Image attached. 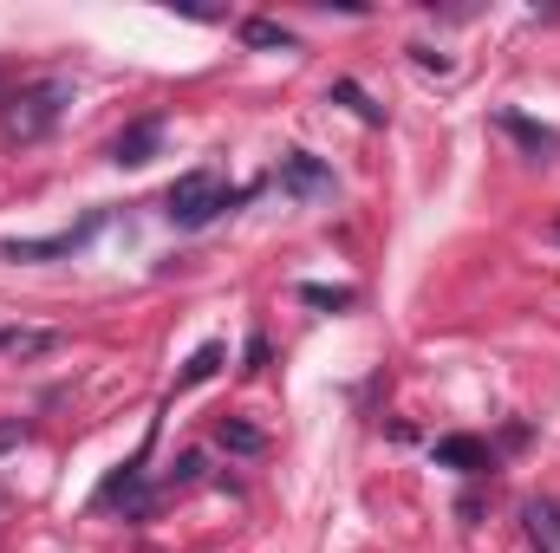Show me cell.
Instances as JSON below:
<instances>
[{
  "label": "cell",
  "instance_id": "5b68a950",
  "mask_svg": "<svg viewBox=\"0 0 560 553\" xmlns=\"http://www.w3.org/2000/svg\"><path fill=\"white\" fill-rule=\"evenodd\" d=\"M275 183H280V196H293V202H332V196H339V176H332L319 156H306V150H287V156H280Z\"/></svg>",
  "mask_w": 560,
  "mask_h": 553
},
{
  "label": "cell",
  "instance_id": "9a60e30c",
  "mask_svg": "<svg viewBox=\"0 0 560 553\" xmlns=\"http://www.w3.org/2000/svg\"><path fill=\"white\" fill-rule=\"evenodd\" d=\"M300 299L319 306V313H346V306H359L352 286H326V280H300Z\"/></svg>",
  "mask_w": 560,
  "mask_h": 553
},
{
  "label": "cell",
  "instance_id": "7a4b0ae2",
  "mask_svg": "<svg viewBox=\"0 0 560 553\" xmlns=\"http://www.w3.org/2000/svg\"><path fill=\"white\" fill-rule=\"evenodd\" d=\"M66 105H72V79H33V85L0 98V131H7V143H39L52 138Z\"/></svg>",
  "mask_w": 560,
  "mask_h": 553
},
{
  "label": "cell",
  "instance_id": "e0dca14e",
  "mask_svg": "<svg viewBox=\"0 0 560 553\" xmlns=\"http://www.w3.org/2000/svg\"><path fill=\"white\" fill-rule=\"evenodd\" d=\"M242 372H248V378H255V372H268V339H261V332L242 345Z\"/></svg>",
  "mask_w": 560,
  "mask_h": 553
},
{
  "label": "cell",
  "instance_id": "30bf717a",
  "mask_svg": "<svg viewBox=\"0 0 560 553\" xmlns=\"http://www.w3.org/2000/svg\"><path fill=\"white\" fill-rule=\"evenodd\" d=\"M326 98H332V105H346V111H352L359 125H372V131L385 125V105H378V98H372L359 79H332V92H326Z\"/></svg>",
  "mask_w": 560,
  "mask_h": 553
},
{
  "label": "cell",
  "instance_id": "44dd1931",
  "mask_svg": "<svg viewBox=\"0 0 560 553\" xmlns=\"http://www.w3.org/2000/svg\"><path fill=\"white\" fill-rule=\"evenodd\" d=\"M555 242H560V222H555Z\"/></svg>",
  "mask_w": 560,
  "mask_h": 553
},
{
  "label": "cell",
  "instance_id": "9c48e42d",
  "mask_svg": "<svg viewBox=\"0 0 560 553\" xmlns=\"http://www.w3.org/2000/svg\"><path fill=\"white\" fill-rule=\"evenodd\" d=\"M522 521H528V541H535V553H560V502H528L522 508Z\"/></svg>",
  "mask_w": 560,
  "mask_h": 553
},
{
  "label": "cell",
  "instance_id": "4fadbf2b",
  "mask_svg": "<svg viewBox=\"0 0 560 553\" xmlns=\"http://www.w3.org/2000/svg\"><path fill=\"white\" fill-rule=\"evenodd\" d=\"M215 443L235 449V456H261V449H268V436H261L255 423H242V416H215Z\"/></svg>",
  "mask_w": 560,
  "mask_h": 553
},
{
  "label": "cell",
  "instance_id": "d6986e66",
  "mask_svg": "<svg viewBox=\"0 0 560 553\" xmlns=\"http://www.w3.org/2000/svg\"><path fill=\"white\" fill-rule=\"evenodd\" d=\"M20 436H26V423H20V416H7V423H0V449H13Z\"/></svg>",
  "mask_w": 560,
  "mask_h": 553
},
{
  "label": "cell",
  "instance_id": "ac0fdd59",
  "mask_svg": "<svg viewBox=\"0 0 560 553\" xmlns=\"http://www.w3.org/2000/svg\"><path fill=\"white\" fill-rule=\"evenodd\" d=\"M411 59H418L423 72H450V59H443V52H430V46H411Z\"/></svg>",
  "mask_w": 560,
  "mask_h": 553
},
{
  "label": "cell",
  "instance_id": "7c38bea8",
  "mask_svg": "<svg viewBox=\"0 0 560 553\" xmlns=\"http://www.w3.org/2000/svg\"><path fill=\"white\" fill-rule=\"evenodd\" d=\"M52 345H59L52 326H0V352H13V358H39Z\"/></svg>",
  "mask_w": 560,
  "mask_h": 553
},
{
  "label": "cell",
  "instance_id": "8992f818",
  "mask_svg": "<svg viewBox=\"0 0 560 553\" xmlns=\"http://www.w3.org/2000/svg\"><path fill=\"white\" fill-rule=\"evenodd\" d=\"M436 469H463V475H489L495 469V449L482 436H436Z\"/></svg>",
  "mask_w": 560,
  "mask_h": 553
},
{
  "label": "cell",
  "instance_id": "ba28073f",
  "mask_svg": "<svg viewBox=\"0 0 560 553\" xmlns=\"http://www.w3.org/2000/svg\"><path fill=\"white\" fill-rule=\"evenodd\" d=\"M495 131H502V138H515L528 156H541V163L560 156V131H555V125H535V118H522V111H495Z\"/></svg>",
  "mask_w": 560,
  "mask_h": 553
},
{
  "label": "cell",
  "instance_id": "5bb4252c",
  "mask_svg": "<svg viewBox=\"0 0 560 553\" xmlns=\"http://www.w3.org/2000/svg\"><path fill=\"white\" fill-rule=\"evenodd\" d=\"M242 39H248V46H261V52H293V33H287L280 20H261V13H255V20H242Z\"/></svg>",
  "mask_w": 560,
  "mask_h": 553
},
{
  "label": "cell",
  "instance_id": "8fae6325",
  "mask_svg": "<svg viewBox=\"0 0 560 553\" xmlns=\"http://www.w3.org/2000/svg\"><path fill=\"white\" fill-rule=\"evenodd\" d=\"M222 365H229V345H222V339H209V345H196V352H189V365L176 372V391H189V385H209V378H215Z\"/></svg>",
  "mask_w": 560,
  "mask_h": 553
},
{
  "label": "cell",
  "instance_id": "3957f363",
  "mask_svg": "<svg viewBox=\"0 0 560 553\" xmlns=\"http://www.w3.org/2000/svg\"><path fill=\"white\" fill-rule=\"evenodd\" d=\"M150 443H156V423H150V436H143V449L131 462H118L105 482H98V495H92V508H125V521H143L150 508H156V489H150Z\"/></svg>",
  "mask_w": 560,
  "mask_h": 553
},
{
  "label": "cell",
  "instance_id": "2e32d148",
  "mask_svg": "<svg viewBox=\"0 0 560 553\" xmlns=\"http://www.w3.org/2000/svg\"><path fill=\"white\" fill-rule=\"evenodd\" d=\"M189 482H202V449H183L170 462V489H189Z\"/></svg>",
  "mask_w": 560,
  "mask_h": 553
},
{
  "label": "cell",
  "instance_id": "ffe728a7",
  "mask_svg": "<svg viewBox=\"0 0 560 553\" xmlns=\"http://www.w3.org/2000/svg\"><path fill=\"white\" fill-rule=\"evenodd\" d=\"M0 98H7V79H0Z\"/></svg>",
  "mask_w": 560,
  "mask_h": 553
},
{
  "label": "cell",
  "instance_id": "6da1fadb",
  "mask_svg": "<svg viewBox=\"0 0 560 553\" xmlns=\"http://www.w3.org/2000/svg\"><path fill=\"white\" fill-rule=\"evenodd\" d=\"M248 196H261V183H248V189H229L215 169H183L170 189H163V215H170V228H183V235H202L209 222H222L229 209H242Z\"/></svg>",
  "mask_w": 560,
  "mask_h": 553
},
{
  "label": "cell",
  "instance_id": "52a82bcc",
  "mask_svg": "<svg viewBox=\"0 0 560 553\" xmlns=\"http://www.w3.org/2000/svg\"><path fill=\"white\" fill-rule=\"evenodd\" d=\"M163 150V118L150 111V118H138V125H125L118 138H112V163H125V169H138V163H150Z\"/></svg>",
  "mask_w": 560,
  "mask_h": 553
},
{
  "label": "cell",
  "instance_id": "277c9868",
  "mask_svg": "<svg viewBox=\"0 0 560 553\" xmlns=\"http://www.w3.org/2000/svg\"><path fill=\"white\" fill-rule=\"evenodd\" d=\"M98 228H105V209H85V215H79L72 228H59V235H7V242H0V261H66V255H85Z\"/></svg>",
  "mask_w": 560,
  "mask_h": 553
}]
</instances>
